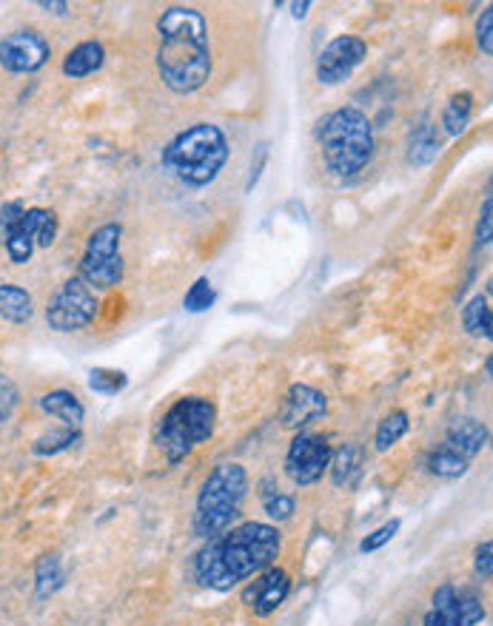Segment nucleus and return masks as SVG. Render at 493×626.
<instances>
[{
  "label": "nucleus",
  "mask_w": 493,
  "mask_h": 626,
  "mask_svg": "<svg viewBox=\"0 0 493 626\" xmlns=\"http://www.w3.org/2000/svg\"><path fill=\"white\" fill-rule=\"evenodd\" d=\"M214 302H217V291H214L209 277L194 279V285L183 296V308L189 313H206L209 308H214Z\"/></svg>",
  "instance_id": "30"
},
{
  "label": "nucleus",
  "mask_w": 493,
  "mask_h": 626,
  "mask_svg": "<svg viewBox=\"0 0 493 626\" xmlns=\"http://www.w3.org/2000/svg\"><path fill=\"white\" fill-rule=\"evenodd\" d=\"M63 581H66V570H63L60 555H40L38 564H35V595H38L40 601L52 598L63 587Z\"/></svg>",
  "instance_id": "24"
},
{
  "label": "nucleus",
  "mask_w": 493,
  "mask_h": 626,
  "mask_svg": "<svg viewBox=\"0 0 493 626\" xmlns=\"http://www.w3.org/2000/svg\"><path fill=\"white\" fill-rule=\"evenodd\" d=\"M360 467H362L360 444L348 442L342 444L340 450L331 453L328 470H331V481H334L337 487H351V484L357 481V476H360Z\"/></svg>",
  "instance_id": "20"
},
{
  "label": "nucleus",
  "mask_w": 493,
  "mask_h": 626,
  "mask_svg": "<svg viewBox=\"0 0 493 626\" xmlns=\"http://www.w3.org/2000/svg\"><path fill=\"white\" fill-rule=\"evenodd\" d=\"M209 23L194 6H169L157 18V74L174 94L200 92L211 80Z\"/></svg>",
  "instance_id": "2"
},
{
  "label": "nucleus",
  "mask_w": 493,
  "mask_h": 626,
  "mask_svg": "<svg viewBox=\"0 0 493 626\" xmlns=\"http://www.w3.org/2000/svg\"><path fill=\"white\" fill-rule=\"evenodd\" d=\"M328 413V396L314 385L297 382L285 390L283 405H280V424L288 430H305L308 424L320 422Z\"/></svg>",
  "instance_id": "12"
},
{
  "label": "nucleus",
  "mask_w": 493,
  "mask_h": 626,
  "mask_svg": "<svg viewBox=\"0 0 493 626\" xmlns=\"http://www.w3.org/2000/svg\"><path fill=\"white\" fill-rule=\"evenodd\" d=\"M254 151H257V160L251 157V171H248V180H246V194H251V191H254V185L260 183V174H263V168H266V160H268V143H260Z\"/></svg>",
  "instance_id": "38"
},
{
  "label": "nucleus",
  "mask_w": 493,
  "mask_h": 626,
  "mask_svg": "<svg viewBox=\"0 0 493 626\" xmlns=\"http://www.w3.org/2000/svg\"><path fill=\"white\" fill-rule=\"evenodd\" d=\"M471 117H474V94H451V100L445 103V111H442V129L448 137H459L471 126Z\"/></svg>",
  "instance_id": "23"
},
{
  "label": "nucleus",
  "mask_w": 493,
  "mask_h": 626,
  "mask_svg": "<svg viewBox=\"0 0 493 626\" xmlns=\"http://www.w3.org/2000/svg\"><path fill=\"white\" fill-rule=\"evenodd\" d=\"M263 487H266V481H263ZM260 498H263V510H266V516L271 521H277V524H283V521H291L294 516V510H297V501L294 496H288V493H280L277 487H271V490H260Z\"/></svg>",
  "instance_id": "28"
},
{
  "label": "nucleus",
  "mask_w": 493,
  "mask_h": 626,
  "mask_svg": "<svg viewBox=\"0 0 493 626\" xmlns=\"http://www.w3.org/2000/svg\"><path fill=\"white\" fill-rule=\"evenodd\" d=\"M291 595V575L283 567H268L243 590V604H246L257 618H268L271 612L283 607L285 598Z\"/></svg>",
  "instance_id": "13"
},
{
  "label": "nucleus",
  "mask_w": 493,
  "mask_h": 626,
  "mask_svg": "<svg viewBox=\"0 0 493 626\" xmlns=\"http://www.w3.org/2000/svg\"><path fill=\"white\" fill-rule=\"evenodd\" d=\"M100 299L80 277L66 279L46 305V325L57 333H77L97 319Z\"/></svg>",
  "instance_id": "8"
},
{
  "label": "nucleus",
  "mask_w": 493,
  "mask_h": 626,
  "mask_svg": "<svg viewBox=\"0 0 493 626\" xmlns=\"http://www.w3.org/2000/svg\"><path fill=\"white\" fill-rule=\"evenodd\" d=\"M18 402H20L18 385H15L6 373H0V424H6L12 419V413H15Z\"/></svg>",
  "instance_id": "33"
},
{
  "label": "nucleus",
  "mask_w": 493,
  "mask_h": 626,
  "mask_svg": "<svg viewBox=\"0 0 493 626\" xmlns=\"http://www.w3.org/2000/svg\"><path fill=\"white\" fill-rule=\"evenodd\" d=\"M476 46L482 55H493V6H485V12L476 20Z\"/></svg>",
  "instance_id": "35"
},
{
  "label": "nucleus",
  "mask_w": 493,
  "mask_h": 626,
  "mask_svg": "<svg viewBox=\"0 0 493 626\" xmlns=\"http://www.w3.org/2000/svg\"><path fill=\"white\" fill-rule=\"evenodd\" d=\"M331 442L323 433H311V430H300L285 453V476L297 487H311L323 479L331 464Z\"/></svg>",
  "instance_id": "9"
},
{
  "label": "nucleus",
  "mask_w": 493,
  "mask_h": 626,
  "mask_svg": "<svg viewBox=\"0 0 493 626\" xmlns=\"http://www.w3.org/2000/svg\"><path fill=\"white\" fill-rule=\"evenodd\" d=\"M485 621V604L474 592H456L454 609L448 615V626H476Z\"/></svg>",
  "instance_id": "26"
},
{
  "label": "nucleus",
  "mask_w": 493,
  "mask_h": 626,
  "mask_svg": "<svg viewBox=\"0 0 493 626\" xmlns=\"http://www.w3.org/2000/svg\"><path fill=\"white\" fill-rule=\"evenodd\" d=\"M462 328L474 339H491L493 311L488 296L476 294L465 302V308H462Z\"/></svg>",
  "instance_id": "21"
},
{
  "label": "nucleus",
  "mask_w": 493,
  "mask_h": 626,
  "mask_svg": "<svg viewBox=\"0 0 493 626\" xmlns=\"http://www.w3.org/2000/svg\"><path fill=\"white\" fill-rule=\"evenodd\" d=\"M129 385V376L123 370L114 368H95L89 370V387L100 393V396H117Z\"/></svg>",
  "instance_id": "29"
},
{
  "label": "nucleus",
  "mask_w": 493,
  "mask_h": 626,
  "mask_svg": "<svg viewBox=\"0 0 493 626\" xmlns=\"http://www.w3.org/2000/svg\"><path fill=\"white\" fill-rule=\"evenodd\" d=\"M491 214H493V200L485 197V203L479 208V222H476V242L479 245H488L491 242Z\"/></svg>",
  "instance_id": "37"
},
{
  "label": "nucleus",
  "mask_w": 493,
  "mask_h": 626,
  "mask_svg": "<svg viewBox=\"0 0 493 626\" xmlns=\"http://www.w3.org/2000/svg\"><path fill=\"white\" fill-rule=\"evenodd\" d=\"M474 572L482 578V581H488L493 575V544L491 541H482L479 547H476L474 553Z\"/></svg>",
  "instance_id": "36"
},
{
  "label": "nucleus",
  "mask_w": 493,
  "mask_h": 626,
  "mask_svg": "<svg viewBox=\"0 0 493 626\" xmlns=\"http://www.w3.org/2000/svg\"><path fill=\"white\" fill-rule=\"evenodd\" d=\"M425 467H428V473H431V476H437V479L454 481V479H462V476L468 473L471 461L462 459V456H459V453H454L448 444H437V447L428 453Z\"/></svg>",
  "instance_id": "22"
},
{
  "label": "nucleus",
  "mask_w": 493,
  "mask_h": 626,
  "mask_svg": "<svg viewBox=\"0 0 493 626\" xmlns=\"http://www.w3.org/2000/svg\"><path fill=\"white\" fill-rule=\"evenodd\" d=\"M288 9H291V15L297 20H303L308 15V9H311V0H303V3H288Z\"/></svg>",
  "instance_id": "41"
},
{
  "label": "nucleus",
  "mask_w": 493,
  "mask_h": 626,
  "mask_svg": "<svg viewBox=\"0 0 493 626\" xmlns=\"http://www.w3.org/2000/svg\"><path fill=\"white\" fill-rule=\"evenodd\" d=\"M52 57V43L38 29H18L0 40V66L9 74H35Z\"/></svg>",
  "instance_id": "10"
},
{
  "label": "nucleus",
  "mask_w": 493,
  "mask_h": 626,
  "mask_svg": "<svg viewBox=\"0 0 493 626\" xmlns=\"http://www.w3.org/2000/svg\"><path fill=\"white\" fill-rule=\"evenodd\" d=\"M3 248H6V257H9V262H15V265H26L29 259H32V254H35V240L26 234V228H23V220H20V225L3 240Z\"/></svg>",
  "instance_id": "31"
},
{
  "label": "nucleus",
  "mask_w": 493,
  "mask_h": 626,
  "mask_svg": "<svg viewBox=\"0 0 493 626\" xmlns=\"http://www.w3.org/2000/svg\"><path fill=\"white\" fill-rule=\"evenodd\" d=\"M368 57V43L357 35H337L317 57V83L320 86H340L362 66Z\"/></svg>",
  "instance_id": "11"
},
{
  "label": "nucleus",
  "mask_w": 493,
  "mask_h": 626,
  "mask_svg": "<svg viewBox=\"0 0 493 626\" xmlns=\"http://www.w3.org/2000/svg\"><path fill=\"white\" fill-rule=\"evenodd\" d=\"M422 626H448V618H445L439 609H431V612L422 618Z\"/></svg>",
  "instance_id": "40"
},
{
  "label": "nucleus",
  "mask_w": 493,
  "mask_h": 626,
  "mask_svg": "<svg viewBox=\"0 0 493 626\" xmlns=\"http://www.w3.org/2000/svg\"><path fill=\"white\" fill-rule=\"evenodd\" d=\"M40 9L52 12V15H66L69 12V3H57V0H40Z\"/></svg>",
  "instance_id": "39"
},
{
  "label": "nucleus",
  "mask_w": 493,
  "mask_h": 626,
  "mask_svg": "<svg viewBox=\"0 0 493 626\" xmlns=\"http://www.w3.org/2000/svg\"><path fill=\"white\" fill-rule=\"evenodd\" d=\"M32 316H35L32 294L15 282H3L0 285V319H6L12 325H26Z\"/></svg>",
  "instance_id": "17"
},
{
  "label": "nucleus",
  "mask_w": 493,
  "mask_h": 626,
  "mask_svg": "<svg viewBox=\"0 0 493 626\" xmlns=\"http://www.w3.org/2000/svg\"><path fill=\"white\" fill-rule=\"evenodd\" d=\"M491 439V430H488V424L479 422L474 416H462V419H456L451 427H448V433H445V442L454 453H459L462 459L474 461L482 450H485V444Z\"/></svg>",
  "instance_id": "14"
},
{
  "label": "nucleus",
  "mask_w": 493,
  "mask_h": 626,
  "mask_svg": "<svg viewBox=\"0 0 493 626\" xmlns=\"http://www.w3.org/2000/svg\"><path fill=\"white\" fill-rule=\"evenodd\" d=\"M248 496V473L243 464L237 461H223L211 470L197 501H194V518H191V530L200 541H211L217 535L231 530V524L237 521L243 501Z\"/></svg>",
  "instance_id": "5"
},
{
  "label": "nucleus",
  "mask_w": 493,
  "mask_h": 626,
  "mask_svg": "<svg viewBox=\"0 0 493 626\" xmlns=\"http://www.w3.org/2000/svg\"><path fill=\"white\" fill-rule=\"evenodd\" d=\"M228 151H231L228 137L220 126L194 123L166 143L160 154V166L186 188H206L220 177V171L228 163Z\"/></svg>",
  "instance_id": "3"
},
{
  "label": "nucleus",
  "mask_w": 493,
  "mask_h": 626,
  "mask_svg": "<svg viewBox=\"0 0 493 626\" xmlns=\"http://www.w3.org/2000/svg\"><path fill=\"white\" fill-rule=\"evenodd\" d=\"M106 63V49L100 40H83L77 43L69 55L63 57V74L72 77V80H83L89 74H95L103 69Z\"/></svg>",
  "instance_id": "16"
},
{
  "label": "nucleus",
  "mask_w": 493,
  "mask_h": 626,
  "mask_svg": "<svg viewBox=\"0 0 493 626\" xmlns=\"http://www.w3.org/2000/svg\"><path fill=\"white\" fill-rule=\"evenodd\" d=\"M23 228H26V234L35 240V248H52L57 240V228H60V220H57V214L52 208H26V214H23Z\"/></svg>",
  "instance_id": "19"
},
{
  "label": "nucleus",
  "mask_w": 493,
  "mask_h": 626,
  "mask_svg": "<svg viewBox=\"0 0 493 626\" xmlns=\"http://www.w3.org/2000/svg\"><path fill=\"white\" fill-rule=\"evenodd\" d=\"M408 427H411V419H408L405 410L388 413V416L377 424V433H374V447H377V453H385V450H391L394 444H399V439L408 433Z\"/></svg>",
  "instance_id": "27"
},
{
  "label": "nucleus",
  "mask_w": 493,
  "mask_h": 626,
  "mask_svg": "<svg viewBox=\"0 0 493 626\" xmlns=\"http://www.w3.org/2000/svg\"><path fill=\"white\" fill-rule=\"evenodd\" d=\"M40 410L49 413L52 419L63 424V427H75L80 430V424L86 419V407L77 399L72 390H49L40 396Z\"/></svg>",
  "instance_id": "15"
},
{
  "label": "nucleus",
  "mask_w": 493,
  "mask_h": 626,
  "mask_svg": "<svg viewBox=\"0 0 493 626\" xmlns=\"http://www.w3.org/2000/svg\"><path fill=\"white\" fill-rule=\"evenodd\" d=\"M123 245V225L120 222H106L100 225L95 234L86 242V251L80 257L77 277L83 279L95 294L112 291L123 282L126 262L120 254Z\"/></svg>",
  "instance_id": "7"
},
{
  "label": "nucleus",
  "mask_w": 493,
  "mask_h": 626,
  "mask_svg": "<svg viewBox=\"0 0 493 626\" xmlns=\"http://www.w3.org/2000/svg\"><path fill=\"white\" fill-rule=\"evenodd\" d=\"M217 427V407L206 396H186L177 399L163 413V419L154 430L157 450L166 456L169 464H180L194 453V447L209 442Z\"/></svg>",
  "instance_id": "6"
},
{
  "label": "nucleus",
  "mask_w": 493,
  "mask_h": 626,
  "mask_svg": "<svg viewBox=\"0 0 493 626\" xmlns=\"http://www.w3.org/2000/svg\"><path fill=\"white\" fill-rule=\"evenodd\" d=\"M437 157H439L437 129H434L428 120H422V123L414 126L411 134H408V163L414 168H425L431 166Z\"/></svg>",
  "instance_id": "18"
},
{
  "label": "nucleus",
  "mask_w": 493,
  "mask_h": 626,
  "mask_svg": "<svg viewBox=\"0 0 493 626\" xmlns=\"http://www.w3.org/2000/svg\"><path fill=\"white\" fill-rule=\"evenodd\" d=\"M80 430L75 427H55V430H46L43 436L35 439L32 444V453L40 456V459H46V456H57V453H66V450H72L80 444Z\"/></svg>",
  "instance_id": "25"
},
{
  "label": "nucleus",
  "mask_w": 493,
  "mask_h": 626,
  "mask_svg": "<svg viewBox=\"0 0 493 626\" xmlns=\"http://www.w3.org/2000/svg\"><path fill=\"white\" fill-rule=\"evenodd\" d=\"M399 527H402V521H399V518L385 521V524H382V527H377L374 533H368L365 538H362L360 553H377V550H382L385 544H391V541L397 538Z\"/></svg>",
  "instance_id": "32"
},
{
  "label": "nucleus",
  "mask_w": 493,
  "mask_h": 626,
  "mask_svg": "<svg viewBox=\"0 0 493 626\" xmlns=\"http://www.w3.org/2000/svg\"><path fill=\"white\" fill-rule=\"evenodd\" d=\"M23 214H26V205L20 203V200H9V203L0 205V242L18 228Z\"/></svg>",
  "instance_id": "34"
},
{
  "label": "nucleus",
  "mask_w": 493,
  "mask_h": 626,
  "mask_svg": "<svg viewBox=\"0 0 493 626\" xmlns=\"http://www.w3.org/2000/svg\"><path fill=\"white\" fill-rule=\"evenodd\" d=\"M280 550H283V535L274 524L246 521L206 541V547L197 550L191 561V572L200 587L228 592L274 567Z\"/></svg>",
  "instance_id": "1"
},
{
  "label": "nucleus",
  "mask_w": 493,
  "mask_h": 626,
  "mask_svg": "<svg viewBox=\"0 0 493 626\" xmlns=\"http://www.w3.org/2000/svg\"><path fill=\"white\" fill-rule=\"evenodd\" d=\"M317 143L325 168L334 177H357L368 168L377 151V134L371 117L357 106H342L325 114L317 126Z\"/></svg>",
  "instance_id": "4"
}]
</instances>
